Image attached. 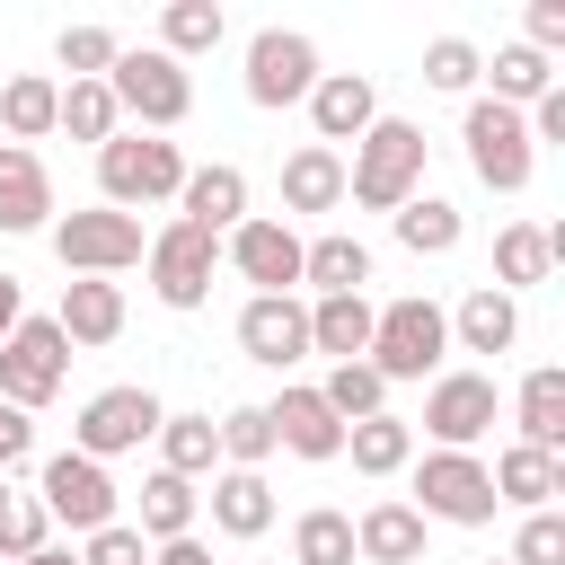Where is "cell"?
Wrapping results in <instances>:
<instances>
[{
	"instance_id": "cell-1",
	"label": "cell",
	"mask_w": 565,
	"mask_h": 565,
	"mask_svg": "<svg viewBox=\"0 0 565 565\" xmlns=\"http://www.w3.org/2000/svg\"><path fill=\"white\" fill-rule=\"evenodd\" d=\"M344 194H353L362 212H397V203H415V194H424V124H406V115H380V124L353 141Z\"/></svg>"
},
{
	"instance_id": "cell-2",
	"label": "cell",
	"mask_w": 565,
	"mask_h": 565,
	"mask_svg": "<svg viewBox=\"0 0 565 565\" xmlns=\"http://www.w3.org/2000/svg\"><path fill=\"white\" fill-rule=\"evenodd\" d=\"M441 353H450V318L424 300V291H406V300H380L371 309V371L397 388V380H433L441 371Z\"/></svg>"
},
{
	"instance_id": "cell-3",
	"label": "cell",
	"mask_w": 565,
	"mask_h": 565,
	"mask_svg": "<svg viewBox=\"0 0 565 565\" xmlns=\"http://www.w3.org/2000/svg\"><path fill=\"white\" fill-rule=\"evenodd\" d=\"M106 97H115V115H132L141 132H177V124L194 115V79H185V62H168L159 44H124L115 71H106Z\"/></svg>"
},
{
	"instance_id": "cell-4",
	"label": "cell",
	"mask_w": 565,
	"mask_h": 565,
	"mask_svg": "<svg viewBox=\"0 0 565 565\" xmlns=\"http://www.w3.org/2000/svg\"><path fill=\"white\" fill-rule=\"evenodd\" d=\"M177 185H185V150L159 141V132H115V141L97 150V194H106L115 212H132V203H177Z\"/></svg>"
},
{
	"instance_id": "cell-5",
	"label": "cell",
	"mask_w": 565,
	"mask_h": 565,
	"mask_svg": "<svg viewBox=\"0 0 565 565\" xmlns=\"http://www.w3.org/2000/svg\"><path fill=\"white\" fill-rule=\"evenodd\" d=\"M62 380H71V344H62V327H53V318H18V327L0 335V406L35 415V406L62 397Z\"/></svg>"
},
{
	"instance_id": "cell-6",
	"label": "cell",
	"mask_w": 565,
	"mask_h": 565,
	"mask_svg": "<svg viewBox=\"0 0 565 565\" xmlns=\"http://www.w3.org/2000/svg\"><path fill=\"white\" fill-rule=\"evenodd\" d=\"M44 238H53V256H62L71 274H97V282H115L124 265H141V247H150V238H141V221H132V212H115V203L62 212Z\"/></svg>"
},
{
	"instance_id": "cell-7",
	"label": "cell",
	"mask_w": 565,
	"mask_h": 565,
	"mask_svg": "<svg viewBox=\"0 0 565 565\" xmlns=\"http://www.w3.org/2000/svg\"><path fill=\"white\" fill-rule=\"evenodd\" d=\"M159 415H168V406H159L141 380H115V388H97V397L79 406V424H71V450L106 468V459H124V450L159 441Z\"/></svg>"
},
{
	"instance_id": "cell-8",
	"label": "cell",
	"mask_w": 565,
	"mask_h": 565,
	"mask_svg": "<svg viewBox=\"0 0 565 565\" xmlns=\"http://www.w3.org/2000/svg\"><path fill=\"white\" fill-rule=\"evenodd\" d=\"M459 141H468V168H477V185H494V194H521V185H530V168H539V150H530V124H521L512 106H494V97H468V115H459Z\"/></svg>"
},
{
	"instance_id": "cell-9",
	"label": "cell",
	"mask_w": 565,
	"mask_h": 565,
	"mask_svg": "<svg viewBox=\"0 0 565 565\" xmlns=\"http://www.w3.org/2000/svg\"><path fill=\"white\" fill-rule=\"evenodd\" d=\"M415 512L424 521H450V530H486L494 521V477H486V459L477 450H424L415 459Z\"/></svg>"
},
{
	"instance_id": "cell-10",
	"label": "cell",
	"mask_w": 565,
	"mask_h": 565,
	"mask_svg": "<svg viewBox=\"0 0 565 565\" xmlns=\"http://www.w3.org/2000/svg\"><path fill=\"white\" fill-rule=\"evenodd\" d=\"M494 415H503L494 371H433V388H424V433H433V450H477V441L494 433Z\"/></svg>"
},
{
	"instance_id": "cell-11",
	"label": "cell",
	"mask_w": 565,
	"mask_h": 565,
	"mask_svg": "<svg viewBox=\"0 0 565 565\" xmlns=\"http://www.w3.org/2000/svg\"><path fill=\"white\" fill-rule=\"evenodd\" d=\"M318 88V44L300 35V26H265V35H247V106H300Z\"/></svg>"
},
{
	"instance_id": "cell-12",
	"label": "cell",
	"mask_w": 565,
	"mask_h": 565,
	"mask_svg": "<svg viewBox=\"0 0 565 565\" xmlns=\"http://www.w3.org/2000/svg\"><path fill=\"white\" fill-rule=\"evenodd\" d=\"M141 265H150V291H159L168 309H203V300H212V265H221V238H203L194 221H168V230L141 247Z\"/></svg>"
},
{
	"instance_id": "cell-13",
	"label": "cell",
	"mask_w": 565,
	"mask_h": 565,
	"mask_svg": "<svg viewBox=\"0 0 565 565\" xmlns=\"http://www.w3.org/2000/svg\"><path fill=\"white\" fill-rule=\"evenodd\" d=\"M35 503H44V521H71V530L88 539V530L115 521V477H106L97 459H79V450H53V459L35 468Z\"/></svg>"
},
{
	"instance_id": "cell-14",
	"label": "cell",
	"mask_w": 565,
	"mask_h": 565,
	"mask_svg": "<svg viewBox=\"0 0 565 565\" xmlns=\"http://www.w3.org/2000/svg\"><path fill=\"white\" fill-rule=\"evenodd\" d=\"M221 256H230L238 282H256V291H300V230H291V221L247 212V221L221 238Z\"/></svg>"
},
{
	"instance_id": "cell-15",
	"label": "cell",
	"mask_w": 565,
	"mask_h": 565,
	"mask_svg": "<svg viewBox=\"0 0 565 565\" xmlns=\"http://www.w3.org/2000/svg\"><path fill=\"white\" fill-rule=\"evenodd\" d=\"M238 353L265 362V371H291V362L309 353V300H291V291H256V300L238 309Z\"/></svg>"
},
{
	"instance_id": "cell-16",
	"label": "cell",
	"mask_w": 565,
	"mask_h": 565,
	"mask_svg": "<svg viewBox=\"0 0 565 565\" xmlns=\"http://www.w3.org/2000/svg\"><path fill=\"white\" fill-rule=\"evenodd\" d=\"M300 106H309V124H318V150L362 141V132L380 124V88H371V71H318V88H309Z\"/></svg>"
},
{
	"instance_id": "cell-17",
	"label": "cell",
	"mask_w": 565,
	"mask_h": 565,
	"mask_svg": "<svg viewBox=\"0 0 565 565\" xmlns=\"http://www.w3.org/2000/svg\"><path fill=\"white\" fill-rule=\"evenodd\" d=\"M177 221H194L203 238H230V230L247 221V177H238L230 159L185 168V185H177Z\"/></svg>"
},
{
	"instance_id": "cell-18",
	"label": "cell",
	"mask_w": 565,
	"mask_h": 565,
	"mask_svg": "<svg viewBox=\"0 0 565 565\" xmlns=\"http://www.w3.org/2000/svg\"><path fill=\"white\" fill-rule=\"evenodd\" d=\"M265 424H274V450H291V459H344V424L327 415L318 388H282L265 406Z\"/></svg>"
},
{
	"instance_id": "cell-19",
	"label": "cell",
	"mask_w": 565,
	"mask_h": 565,
	"mask_svg": "<svg viewBox=\"0 0 565 565\" xmlns=\"http://www.w3.org/2000/svg\"><path fill=\"white\" fill-rule=\"evenodd\" d=\"M212 530L221 539H265L274 530V486H265V468H212Z\"/></svg>"
},
{
	"instance_id": "cell-20",
	"label": "cell",
	"mask_w": 565,
	"mask_h": 565,
	"mask_svg": "<svg viewBox=\"0 0 565 565\" xmlns=\"http://www.w3.org/2000/svg\"><path fill=\"white\" fill-rule=\"evenodd\" d=\"M353 556H362V565H424V512L397 503V494H380V503L353 521Z\"/></svg>"
},
{
	"instance_id": "cell-21",
	"label": "cell",
	"mask_w": 565,
	"mask_h": 565,
	"mask_svg": "<svg viewBox=\"0 0 565 565\" xmlns=\"http://www.w3.org/2000/svg\"><path fill=\"white\" fill-rule=\"evenodd\" d=\"M0 230H18V238L26 230H53V177L18 141H0Z\"/></svg>"
},
{
	"instance_id": "cell-22",
	"label": "cell",
	"mask_w": 565,
	"mask_h": 565,
	"mask_svg": "<svg viewBox=\"0 0 565 565\" xmlns=\"http://www.w3.org/2000/svg\"><path fill=\"white\" fill-rule=\"evenodd\" d=\"M53 327H62V344H115V335H124V282H97V274L62 282Z\"/></svg>"
},
{
	"instance_id": "cell-23",
	"label": "cell",
	"mask_w": 565,
	"mask_h": 565,
	"mask_svg": "<svg viewBox=\"0 0 565 565\" xmlns=\"http://www.w3.org/2000/svg\"><path fill=\"white\" fill-rule=\"evenodd\" d=\"M450 318V335L468 344V353H512L521 344V300L512 291H494V282H477L459 309H441Z\"/></svg>"
},
{
	"instance_id": "cell-24",
	"label": "cell",
	"mask_w": 565,
	"mask_h": 565,
	"mask_svg": "<svg viewBox=\"0 0 565 565\" xmlns=\"http://www.w3.org/2000/svg\"><path fill=\"white\" fill-rule=\"evenodd\" d=\"M486 477H494V503H521V512H556V494H565V459H547L530 441H512Z\"/></svg>"
},
{
	"instance_id": "cell-25",
	"label": "cell",
	"mask_w": 565,
	"mask_h": 565,
	"mask_svg": "<svg viewBox=\"0 0 565 565\" xmlns=\"http://www.w3.org/2000/svg\"><path fill=\"white\" fill-rule=\"evenodd\" d=\"M512 424H521L530 450H547V459L565 450V371H556V362H539V371L512 388Z\"/></svg>"
},
{
	"instance_id": "cell-26",
	"label": "cell",
	"mask_w": 565,
	"mask_h": 565,
	"mask_svg": "<svg viewBox=\"0 0 565 565\" xmlns=\"http://www.w3.org/2000/svg\"><path fill=\"white\" fill-rule=\"evenodd\" d=\"M53 115H62V79H44V71H9L0 79V132L18 150H35L53 132Z\"/></svg>"
},
{
	"instance_id": "cell-27",
	"label": "cell",
	"mask_w": 565,
	"mask_h": 565,
	"mask_svg": "<svg viewBox=\"0 0 565 565\" xmlns=\"http://www.w3.org/2000/svg\"><path fill=\"white\" fill-rule=\"evenodd\" d=\"M300 282H309L318 300H335V291H362V282H371V247H362V238H344V230H327V238H300Z\"/></svg>"
},
{
	"instance_id": "cell-28",
	"label": "cell",
	"mask_w": 565,
	"mask_h": 565,
	"mask_svg": "<svg viewBox=\"0 0 565 565\" xmlns=\"http://www.w3.org/2000/svg\"><path fill=\"white\" fill-rule=\"evenodd\" d=\"M309 353L362 362V353H371V291H335V300H309Z\"/></svg>"
},
{
	"instance_id": "cell-29",
	"label": "cell",
	"mask_w": 565,
	"mask_h": 565,
	"mask_svg": "<svg viewBox=\"0 0 565 565\" xmlns=\"http://www.w3.org/2000/svg\"><path fill=\"white\" fill-rule=\"evenodd\" d=\"M194 512H203V494L185 486V477H168V468H150L141 477V547H168V539H194Z\"/></svg>"
},
{
	"instance_id": "cell-30",
	"label": "cell",
	"mask_w": 565,
	"mask_h": 565,
	"mask_svg": "<svg viewBox=\"0 0 565 565\" xmlns=\"http://www.w3.org/2000/svg\"><path fill=\"white\" fill-rule=\"evenodd\" d=\"M335 203H344V159L318 150V141H300L282 159V212H335Z\"/></svg>"
},
{
	"instance_id": "cell-31",
	"label": "cell",
	"mask_w": 565,
	"mask_h": 565,
	"mask_svg": "<svg viewBox=\"0 0 565 565\" xmlns=\"http://www.w3.org/2000/svg\"><path fill=\"white\" fill-rule=\"evenodd\" d=\"M344 459L362 477H397V468H415V424L406 415H362V424H344Z\"/></svg>"
},
{
	"instance_id": "cell-32",
	"label": "cell",
	"mask_w": 565,
	"mask_h": 565,
	"mask_svg": "<svg viewBox=\"0 0 565 565\" xmlns=\"http://www.w3.org/2000/svg\"><path fill=\"white\" fill-rule=\"evenodd\" d=\"M388 230H397V247H406V256H450V247L468 238L459 203H441V194H415V203H397V212H388Z\"/></svg>"
},
{
	"instance_id": "cell-33",
	"label": "cell",
	"mask_w": 565,
	"mask_h": 565,
	"mask_svg": "<svg viewBox=\"0 0 565 565\" xmlns=\"http://www.w3.org/2000/svg\"><path fill=\"white\" fill-rule=\"evenodd\" d=\"M547 265H556V230H539V221L494 230V291H530V282H547Z\"/></svg>"
},
{
	"instance_id": "cell-34",
	"label": "cell",
	"mask_w": 565,
	"mask_h": 565,
	"mask_svg": "<svg viewBox=\"0 0 565 565\" xmlns=\"http://www.w3.org/2000/svg\"><path fill=\"white\" fill-rule=\"evenodd\" d=\"M221 35H230V9H221V0H168V9H159V53H168V62H194V53H212Z\"/></svg>"
},
{
	"instance_id": "cell-35",
	"label": "cell",
	"mask_w": 565,
	"mask_h": 565,
	"mask_svg": "<svg viewBox=\"0 0 565 565\" xmlns=\"http://www.w3.org/2000/svg\"><path fill=\"white\" fill-rule=\"evenodd\" d=\"M159 468L168 477H212L221 468V433H212V415H159Z\"/></svg>"
},
{
	"instance_id": "cell-36",
	"label": "cell",
	"mask_w": 565,
	"mask_h": 565,
	"mask_svg": "<svg viewBox=\"0 0 565 565\" xmlns=\"http://www.w3.org/2000/svg\"><path fill=\"white\" fill-rule=\"evenodd\" d=\"M486 79H494V106H539L547 88H556V62L547 53H530V44H494V62H486Z\"/></svg>"
},
{
	"instance_id": "cell-37",
	"label": "cell",
	"mask_w": 565,
	"mask_h": 565,
	"mask_svg": "<svg viewBox=\"0 0 565 565\" xmlns=\"http://www.w3.org/2000/svg\"><path fill=\"white\" fill-rule=\"evenodd\" d=\"M291 565H353V512L309 503V512L291 521Z\"/></svg>"
},
{
	"instance_id": "cell-38",
	"label": "cell",
	"mask_w": 565,
	"mask_h": 565,
	"mask_svg": "<svg viewBox=\"0 0 565 565\" xmlns=\"http://www.w3.org/2000/svg\"><path fill=\"white\" fill-rule=\"evenodd\" d=\"M53 132H71V141H115L124 132V115H115V97H106V79H71L62 88V115H53Z\"/></svg>"
},
{
	"instance_id": "cell-39",
	"label": "cell",
	"mask_w": 565,
	"mask_h": 565,
	"mask_svg": "<svg viewBox=\"0 0 565 565\" xmlns=\"http://www.w3.org/2000/svg\"><path fill=\"white\" fill-rule=\"evenodd\" d=\"M318 397H327V415H335V424H362V415H388V380H380L371 362H335V371L318 380Z\"/></svg>"
},
{
	"instance_id": "cell-40",
	"label": "cell",
	"mask_w": 565,
	"mask_h": 565,
	"mask_svg": "<svg viewBox=\"0 0 565 565\" xmlns=\"http://www.w3.org/2000/svg\"><path fill=\"white\" fill-rule=\"evenodd\" d=\"M44 503H35V486H9L0 477V565H18V556H35L44 547Z\"/></svg>"
},
{
	"instance_id": "cell-41",
	"label": "cell",
	"mask_w": 565,
	"mask_h": 565,
	"mask_svg": "<svg viewBox=\"0 0 565 565\" xmlns=\"http://www.w3.org/2000/svg\"><path fill=\"white\" fill-rule=\"evenodd\" d=\"M486 79V53L468 44V35H433L424 44V88H441V97H468Z\"/></svg>"
},
{
	"instance_id": "cell-42",
	"label": "cell",
	"mask_w": 565,
	"mask_h": 565,
	"mask_svg": "<svg viewBox=\"0 0 565 565\" xmlns=\"http://www.w3.org/2000/svg\"><path fill=\"white\" fill-rule=\"evenodd\" d=\"M115 53H124V35H115V26H62V35H53V62H62L71 79H106V71H115Z\"/></svg>"
},
{
	"instance_id": "cell-43",
	"label": "cell",
	"mask_w": 565,
	"mask_h": 565,
	"mask_svg": "<svg viewBox=\"0 0 565 565\" xmlns=\"http://www.w3.org/2000/svg\"><path fill=\"white\" fill-rule=\"evenodd\" d=\"M212 433H221V459H230V468H265V459H274V424H265V406H230Z\"/></svg>"
},
{
	"instance_id": "cell-44",
	"label": "cell",
	"mask_w": 565,
	"mask_h": 565,
	"mask_svg": "<svg viewBox=\"0 0 565 565\" xmlns=\"http://www.w3.org/2000/svg\"><path fill=\"white\" fill-rule=\"evenodd\" d=\"M503 565H565V512H521V539Z\"/></svg>"
},
{
	"instance_id": "cell-45",
	"label": "cell",
	"mask_w": 565,
	"mask_h": 565,
	"mask_svg": "<svg viewBox=\"0 0 565 565\" xmlns=\"http://www.w3.org/2000/svg\"><path fill=\"white\" fill-rule=\"evenodd\" d=\"M79 565H150V547H141V530H132V521H106V530H88Z\"/></svg>"
},
{
	"instance_id": "cell-46",
	"label": "cell",
	"mask_w": 565,
	"mask_h": 565,
	"mask_svg": "<svg viewBox=\"0 0 565 565\" xmlns=\"http://www.w3.org/2000/svg\"><path fill=\"white\" fill-rule=\"evenodd\" d=\"M521 26H530V35H521L530 53H547V62L565 53V0H530V18H521Z\"/></svg>"
},
{
	"instance_id": "cell-47",
	"label": "cell",
	"mask_w": 565,
	"mask_h": 565,
	"mask_svg": "<svg viewBox=\"0 0 565 565\" xmlns=\"http://www.w3.org/2000/svg\"><path fill=\"white\" fill-rule=\"evenodd\" d=\"M26 459H35V424H26L18 406H0V477H9V468H26Z\"/></svg>"
},
{
	"instance_id": "cell-48",
	"label": "cell",
	"mask_w": 565,
	"mask_h": 565,
	"mask_svg": "<svg viewBox=\"0 0 565 565\" xmlns=\"http://www.w3.org/2000/svg\"><path fill=\"white\" fill-rule=\"evenodd\" d=\"M521 124H530V150H539V141H565V79H556V88H547Z\"/></svg>"
},
{
	"instance_id": "cell-49",
	"label": "cell",
	"mask_w": 565,
	"mask_h": 565,
	"mask_svg": "<svg viewBox=\"0 0 565 565\" xmlns=\"http://www.w3.org/2000/svg\"><path fill=\"white\" fill-rule=\"evenodd\" d=\"M150 565H212V547L203 539H168V547H150Z\"/></svg>"
},
{
	"instance_id": "cell-50",
	"label": "cell",
	"mask_w": 565,
	"mask_h": 565,
	"mask_svg": "<svg viewBox=\"0 0 565 565\" xmlns=\"http://www.w3.org/2000/svg\"><path fill=\"white\" fill-rule=\"evenodd\" d=\"M18 318H26V300H18V274H0V335H9Z\"/></svg>"
},
{
	"instance_id": "cell-51",
	"label": "cell",
	"mask_w": 565,
	"mask_h": 565,
	"mask_svg": "<svg viewBox=\"0 0 565 565\" xmlns=\"http://www.w3.org/2000/svg\"><path fill=\"white\" fill-rule=\"evenodd\" d=\"M18 565H79V556H71V547H53V539H44V547H35V556H18Z\"/></svg>"
},
{
	"instance_id": "cell-52",
	"label": "cell",
	"mask_w": 565,
	"mask_h": 565,
	"mask_svg": "<svg viewBox=\"0 0 565 565\" xmlns=\"http://www.w3.org/2000/svg\"><path fill=\"white\" fill-rule=\"evenodd\" d=\"M486 565H503V556H486Z\"/></svg>"
},
{
	"instance_id": "cell-53",
	"label": "cell",
	"mask_w": 565,
	"mask_h": 565,
	"mask_svg": "<svg viewBox=\"0 0 565 565\" xmlns=\"http://www.w3.org/2000/svg\"><path fill=\"white\" fill-rule=\"evenodd\" d=\"M238 565H247V556H238Z\"/></svg>"
},
{
	"instance_id": "cell-54",
	"label": "cell",
	"mask_w": 565,
	"mask_h": 565,
	"mask_svg": "<svg viewBox=\"0 0 565 565\" xmlns=\"http://www.w3.org/2000/svg\"><path fill=\"white\" fill-rule=\"evenodd\" d=\"M0 79H9V71H0Z\"/></svg>"
}]
</instances>
